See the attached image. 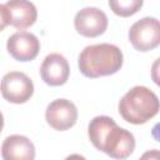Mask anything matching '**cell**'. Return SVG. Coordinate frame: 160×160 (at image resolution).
I'll use <instances>...</instances> for the list:
<instances>
[{"label":"cell","mask_w":160,"mask_h":160,"mask_svg":"<svg viewBox=\"0 0 160 160\" xmlns=\"http://www.w3.org/2000/svg\"><path fill=\"white\" fill-rule=\"evenodd\" d=\"M2 126H4V116H2V114H1V111H0V132H1V130H2Z\"/></svg>","instance_id":"16"},{"label":"cell","mask_w":160,"mask_h":160,"mask_svg":"<svg viewBox=\"0 0 160 160\" xmlns=\"http://www.w3.org/2000/svg\"><path fill=\"white\" fill-rule=\"evenodd\" d=\"M65 160H86V159L80 154H71V155L66 156Z\"/></svg>","instance_id":"15"},{"label":"cell","mask_w":160,"mask_h":160,"mask_svg":"<svg viewBox=\"0 0 160 160\" xmlns=\"http://www.w3.org/2000/svg\"><path fill=\"white\" fill-rule=\"evenodd\" d=\"M159 111L156 94L146 86L131 88L119 102V112L128 122L140 125L149 121Z\"/></svg>","instance_id":"3"},{"label":"cell","mask_w":160,"mask_h":160,"mask_svg":"<svg viewBox=\"0 0 160 160\" xmlns=\"http://www.w3.org/2000/svg\"><path fill=\"white\" fill-rule=\"evenodd\" d=\"M1 156L4 160H34L35 146L24 135H10L1 145Z\"/></svg>","instance_id":"10"},{"label":"cell","mask_w":160,"mask_h":160,"mask_svg":"<svg viewBox=\"0 0 160 160\" xmlns=\"http://www.w3.org/2000/svg\"><path fill=\"white\" fill-rule=\"evenodd\" d=\"M48 124L59 131H64L75 125L78 120V109L68 99H56L51 101L45 111Z\"/></svg>","instance_id":"7"},{"label":"cell","mask_w":160,"mask_h":160,"mask_svg":"<svg viewBox=\"0 0 160 160\" xmlns=\"http://www.w3.org/2000/svg\"><path fill=\"white\" fill-rule=\"evenodd\" d=\"M9 12V24L16 29H26L31 26L36 18L38 10L31 1L26 0H11L5 2Z\"/></svg>","instance_id":"11"},{"label":"cell","mask_w":160,"mask_h":160,"mask_svg":"<svg viewBox=\"0 0 160 160\" xmlns=\"http://www.w3.org/2000/svg\"><path fill=\"white\" fill-rule=\"evenodd\" d=\"M9 25V12L5 4H0V31Z\"/></svg>","instance_id":"13"},{"label":"cell","mask_w":160,"mask_h":160,"mask_svg":"<svg viewBox=\"0 0 160 160\" xmlns=\"http://www.w3.org/2000/svg\"><path fill=\"white\" fill-rule=\"evenodd\" d=\"M69 74L70 68L68 60L58 52L49 54L40 66L41 79L50 86L64 85L69 79Z\"/></svg>","instance_id":"9"},{"label":"cell","mask_w":160,"mask_h":160,"mask_svg":"<svg viewBox=\"0 0 160 160\" xmlns=\"http://www.w3.org/2000/svg\"><path fill=\"white\" fill-rule=\"evenodd\" d=\"M88 134L91 144L112 159L124 160L135 149L134 135L126 129L118 126L110 116H95L89 124Z\"/></svg>","instance_id":"1"},{"label":"cell","mask_w":160,"mask_h":160,"mask_svg":"<svg viewBox=\"0 0 160 160\" xmlns=\"http://www.w3.org/2000/svg\"><path fill=\"white\" fill-rule=\"evenodd\" d=\"M124 56L120 48L114 44H95L82 49L78 66L86 78H100L118 72L122 66Z\"/></svg>","instance_id":"2"},{"label":"cell","mask_w":160,"mask_h":160,"mask_svg":"<svg viewBox=\"0 0 160 160\" xmlns=\"http://www.w3.org/2000/svg\"><path fill=\"white\" fill-rule=\"evenodd\" d=\"M129 40L139 51H150L160 44V22L156 18L145 16L134 22L129 30Z\"/></svg>","instance_id":"4"},{"label":"cell","mask_w":160,"mask_h":160,"mask_svg":"<svg viewBox=\"0 0 160 160\" xmlns=\"http://www.w3.org/2000/svg\"><path fill=\"white\" fill-rule=\"evenodd\" d=\"M74 25L80 35L95 38L105 32L108 28V16L101 9L88 6L76 12Z\"/></svg>","instance_id":"6"},{"label":"cell","mask_w":160,"mask_h":160,"mask_svg":"<svg viewBox=\"0 0 160 160\" xmlns=\"http://www.w3.org/2000/svg\"><path fill=\"white\" fill-rule=\"evenodd\" d=\"M139 160H160V152L158 149H152V150H148L145 151Z\"/></svg>","instance_id":"14"},{"label":"cell","mask_w":160,"mask_h":160,"mask_svg":"<svg viewBox=\"0 0 160 160\" xmlns=\"http://www.w3.org/2000/svg\"><path fill=\"white\" fill-rule=\"evenodd\" d=\"M0 91L5 100L12 104H24L34 94L31 79L21 71H10L5 74L0 82Z\"/></svg>","instance_id":"5"},{"label":"cell","mask_w":160,"mask_h":160,"mask_svg":"<svg viewBox=\"0 0 160 160\" xmlns=\"http://www.w3.org/2000/svg\"><path fill=\"white\" fill-rule=\"evenodd\" d=\"M9 54L18 61H30L36 58L40 50V41L36 35L29 31H16L6 42Z\"/></svg>","instance_id":"8"},{"label":"cell","mask_w":160,"mask_h":160,"mask_svg":"<svg viewBox=\"0 0 160 160\" xmlns=\"http://www.w3.org/2000/svg\"><path fill=\"white\" fill-rule=\"evenodd\" d=\"M142 0H109V6L111 10L122 18L134 15L142 6Z\"/></svg>","instance_id":"12"}]
</instances>
